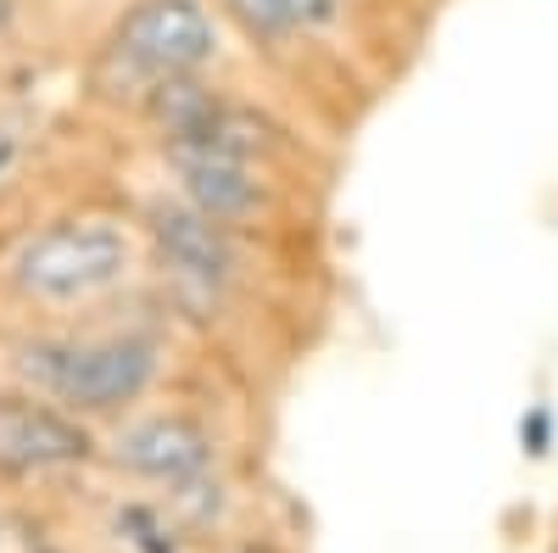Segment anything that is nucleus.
I'll list each match as a JSON object with an SVG mask.
<instances>
[{
  "label": "nucleus",
  "mask_w": 558,
  "mask_h": 553,
  "mask_svg": "<svg viewBox=\"0 0 558 553\" xmlns=\"http://www.w3.org/2000/svg\"><path fill=\"white\" fill-rule=\"evenodd\" d=\"M352 7H363V0H352Z\"/></svg>",
  "instance_id": "obj_9"
},
{
  "label": "nucleus",
  "mask_w": 558,
  "mask_h": 553,
  "mask_svg": "<svg viewBox=\"0 0 558 553\" xmlns=\"http://www.w3.org/2000/svg\"><path fill=\"white\" fill-rule=\"evenodd\" d=\"M179 347L184 330L151 291H140L107 313L57 318V325H0V381L28 386L89 431H107L173 386Z\"/></svg>",
  "instance_id": "obj_2"
},
{
  "label": "nucleus",
  "mask_w": 558,
  "mask_h": 553,
  "mask_svg": "<svg viewBox=\"0 0 558 553\" xmlns=\"http://www.w3.org/2000/svg\"><path fill=\"white\" fill-rule=\"evenodd\" d=\"M151 191L196 207L202 218L241 229V236H268L279 207H286V184L279 168L241 163L223 152H146Z\"/></svg>",
  "instance_id": "obj_6"
},
{
  "label": "nucleus",
  "mask_w": 558,
  "mask_h": 553,
  "mask_svg": "<svg viewBox=\"0 0 558 553\" xmlns=\"http://www.w3.org/2000/svg\"><path fill=\"white\" fill-rule=\"evenodd\" d=\"M213 12L263 62H296V57L318 51V45L307 39V28H302L296 0H213Z\"/></svg>",
  "instance_id": "obj_8"
},
{
  "label": "nucleus",
  "mask_w": 558,
  "mask_h": 553,
  "mask_svg": "<svg viewBox=\"0 0 558 553\" xmlns=\"http://www.w3.org/2000/svg\"><path fill=\"white\" fill-rule=\"evenodd\" d=\"M229 57V28L213 0H112V12L84 34L78 107L123 129L151 89L173 79H207Z\"/></svg>",
  "instance_id": "obj_3"
},
{
  "label": "nucleus",
  "mask_w": 558,
  "mask_h": 553,
  "mask_svg": "<svg viewBox=\"0 0 558 553\" xmlns=\"http://www.w3.org/2000/svg\"><path fill=\"white\" fill-rule=\"evenodd\" d=\"M151 291L134 191H57L0 224V325H57Z\"/></svg>",
  "instance_id": "obj_1"
},
{
  "label": "nucleus",
  "mask_w": 558,
  "mask_h": 553,
  "mask_svg": "<svg viewBox=\"0 0 558 553\" xmlns=\"http://www.w3.org/2000/svg\"><path fill=\"white\" fill-rule=\"evenodd\" d=\"M101 481V431L0 381V497H62Z\"/></svg>",
  "instance_id": "obj_5"
},
{
  "label": "nucleus",
  "mask_w": 558,
  "mask_h": 553,
  "mask_svg": "<svg viewBox=\"0 0 558 553\" xmlns=\"http://www.w3.org/2000/svg\"><path fill=\"white\" fill-rule=\"evenodd\" d=\"M51 146V112L34 96L0 84V218H17L28 202H39V168Z\"/></svg>",
  "instance_id": "obj_7"
},
{
  "label": "nucleus",
  "mask_w": 558,
  "mask_h": 553,
  "mask_svg": "<svg viewBox=\"0 0 558 553\" xmlns=\"http://www.w3.org/2000/svg\"><path fill=\"white\" fill-rule=\"evenodd\" d=\"M213 476H229L223 431L207 408L179 397L173 386L101 431V481L112 486L168 503Z\"/></svg>",
  "instance_id": "obj_4"
}]
</instances>
